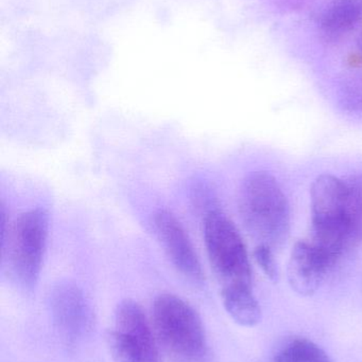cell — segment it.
<instances>
[{"label": "cell", "mask_w": 362, "mask_h": 362, "mask_svg": "<svg viewBox=\"0 0 362 362\" xmlns=\"http://www.w3.org/2000/svg\"><path fill=\"white\" fill-rule=\"evenodd\" d=\"M157 339L174 362H206L208 346L203 323L186 301L174 295L159 296L153 304Z\"/></svg>", "instance_id": "3"}, {"label": "cell", "mask_w": 362, "mask_h": 362, "mask_svg": "<svg viewBox=\"0 0 362 362\" xmlns=\"http://www.w3.org/2000/svg\"><path fill=\"white\" fill-rule=\"evenodd\" d=\"M238 209L244 227L259 242L282 248L290 234L291 212L287 196L268 172H251L240 185Z\"/></svg>", "instance_id": "1"}, {"label": "cell", "mask_w": 362, "mask_h": 362, "mask_svg": "<svg viewBox=\"0 0 362 362\" xmlns=\"http://www.w3.org/2000/svg\"><path fill=\"white\" fill-rule=\"evenodd\" d=\"M153 227L164 250L179 272L195 284L204 281L203 269L188 234L179 219L167 210L153 217Z\"/></svg>", "instance_id": "7"}, {"label": "cell", "mask_w": 362, "mask_h": 362, "mask_svg": "<svg viewBox=\"0 0 362 362\" xmlns=\"http://www.w3.org/2000/svg\"><path fill=\"white\" fill-rule=\"evenodd\" d=\"M253 255H254L257 265L263 270L265 276L272 282H278L280 272H278V266L276 261V257H274L273 249L266 246V245L259 244L255 248Z\"/></svg>", "instance_id": "15"}, {"label": "cell", "mask_w": 362, "mask_h": 362, "mask_svg": "<svg viewBox=\"0 0 362 362\" xmlns=\"http://www.w3.org/2000/svg\"><path fill=\"white\" fill-rule=\"evenodd\" d=\"M108 349L116 362H144L142 350L133 336L123 329H115L106 336Z\"/></svg>", "instance_id": "14"}, {"label": "cell", "mask_w": 362, "mask_h": 362, "mask_svg": "<svg viewBox=\"0 0 362 362\" xmlns=\"http://www.w3.org/2000/svg\"><path fill=\"white\" fill-rule=\"evenodd\" d=\"M358 50H359V53H361V59H362V34H361V38H359V40H358Z\"/></svg>", "instance_id": "16"}, {"label": "cell", "mask_w": 362, "mask_h": 362, "mask_svg": "<svg viewBox=\"0 0 362 362\" xmlns=\"http://www.w3.org/2000/svg\"><path fill=\"white\" fill-rule=\"evenodd\" d=\"M204 243L213 272L222 288L252 287V268L246 245L236 226L221 211L206 213Z\"/></svg>", "instance_id": "5"}, {"label": "cell", "mask_w": 362, "mask_h": 362, "mask_svg": "<svg viewBox=\"0 0 362 362\" xmlns=\"http://www.w3.org/2000/svg\"><path fill=\"white\" fill-rule=\"evenodd\" d=\"M331 268L310 240H300L295 243L289 257L287 267L289 285L298 295L310 297L320 288Z\"/></svg>", "instance_id": "8"}, {"label": "cell", "mask_w": 362, "mask_h": 362, "mask_svg": "<svg viewBox=\"0 0 362 362\" xmlns=\"http://www.w3.org/2000/svg\"><path fill=\"white\" fill-rule=\"evenodd\" d=\"M348 191L346 217L351 248L362 244V174H355L344 180Z\"/></svg>", "instance_id": "12"}, {"label": "cell", "mask_w": 362, "mask_h": 362, "mask_svg": "<svg viewBox=\"0 0 362 362\" xmlns=\"http://www.w3.org/2000/svg\"><path fill=\"white\" fill-rule=\"evenodd\" d=\"M50 310L60 335L69 344L80 341L93 329L91 306L80 287L74 283L65 281L53 287Z\"/></svg>", "instance_id": "6"}, {"label": "cell", "mask_w": 362, "mask_h": 362, "mask_svg": "<svg viewBox=\"0 0 362 362\" xmlns=\"http://www.w3.org/2000/svg\"><path fill=\"white\" fill-rule=\"evenodd\" d=\"M273 362H334L318 344L306 338H297L286 344Z\"/></svg>", "instance_id": "13"}, {"label": "cell", "mask_w": 362, "mask_h": 362, "mask_svg": "<svg viewBox=\"0 0 362 362\" xmlns=\"http://www.w3.org/2000/svg\"><path fill=\"white\" fill-rule=\"evenodd\" d=\"M346 185L344 180L322 174L310 189L312 228L310 243L333 267L351 249L346 217Z\"/></svg>", "instance_id": "2"}, {"label": "cell", "mask_w": 362, "mask_h": 362, "mask_svg": "<svg viewBox=\"0 0 362 362\" xmlns=\"http://www.w3.org/2000/svg\"><path fill=\"white\" fill-rule=\"evenodd\" d=\"M116 327L133 336L142 350L144 362H162L159 348L144 310L133 300H125L115 313Z\"/></svg>", "instance_id": "9"}, {"label": "cell", "mask_w": 362, "mask_h": 362, "mask_svg": "<svg viewBox=\"0 0 362 362\" xmlns=\"http://www.w3.org/2000/svg\"><path fill=\"white\" fill-rule=\"evenodd\" d=\"M49 230V213L33 208L21 213L1 238L2 259L10 278L26 291L35 287L42 270Z\"/></svg>", "instance_id": "4"}, {"label": "cell", "mask_w": 362, "mask_h": 362, "mask_svg": "<svg viewBox=\"0 0 362 362\" xmlns=\"http://www.w3.org/2000/svg\"><path fill=\"white\" fill-rule=\"evenodd\" d=\"M223 306L237 325L253 327L261 320V310L251 286L221 289Z\"/></svg>", "instance_id": "11"}, {"label": "cell", "mask_w": 362, "mask_h": 362, "mask_svg": "<svg viewBox=\"0 0 362 362\" xmlns=\"http://www.w3.org/2000/svg\"><path fill=\"white\" fill-rule=\"evenodd\" d=\"M362 21V0H333L320 17L322 31L332 37L354 30Z\"/></svg>", "instance_id": "10"}]
</instances>
